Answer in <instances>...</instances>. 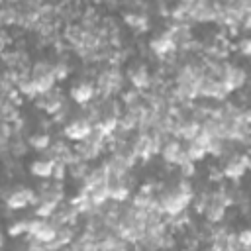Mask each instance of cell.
Masks as SVG:
<instances>
[{
	"instance_id": "obj_17",
	"label": "cell",
	"mask_w": 251,
	"mask_h": 251,
	"mask_svg": "<svg viewBox=\"0 0 251 251\" xmlns=\"http://www.w3.org/2000/svg\"><path fill=\"white\" fill-rule=\"evenodd\" d=\"M53 75V63L49 61H37L31 65V71H29V76L31 78H41V76H49Z\"/></svg>"
},
{
	"instance_id": "obj_21",
	"label": "cell",
	"mask_w": 251,
	"mask_h": 251,
	"mask_svg": "<svg viewBox=\"0 0 251 251\" xmlns=\"http://www.w3.org/2000/svg\"><path fill=\"white\" fill-rule=\"evenodd\" d=\"M235 239H237V245L239 247H251V231L249 229H241L239 233H235Z\"/></svg>"
},
{
	"instance_id": "obj_20",
	"label": "cell",
	"mask_w": 251,
	"mask_h": 251,
	"mask_svg": "<svg viewBox=\"0 0 251 251\" xmlns=\"http://www.w3.org/2000/svg\"><path fill=\"white\" fill-rule=\"evenodd\" d=\"M178 169H180V176H182V178H192V176L196 175V163H192V161L182 163Z\"/></svg>"
},
{
	"instance_id": "obj_22",
	"label": "cell",
	"mask_w": 251,
	"mask_h": 251,
	"mask_svg": "<svg viewBox=\"0 0 251 251\" xmlns=\"http://www.w3.org/2000/svg\"><path fill=\"white\" fill-rule=\"evenodd\" d=\"M65 176H67V165H65V163H55V167H53V176H51V178L63 182Z\"/></svg>"
},
{
	"instance_id": "obj_6",
	"label": "cell",
	"mask_w": 251,
	"mask_h": 251,
	"mask_svg": "<svg viewBox=\"0 0 251 251\" xmlns=\"http://www.w3.org/2000/svg\"><path fill=\"white\" fill-rule=\"evenodd\" d=\"M69 94H71V100H73V102H76L78 106H86V104H90L92 98L96 96V90H94V84H92V82L80 80V82H76V84L71 86Z\"/></svg>"
},
{
	"instance_id": "obj_14",
	"label": "cell",
	"mask_w": 251,
	"mask_h": 251,
	"mask_svg": "<svg viewBox=\"0 0 251 251\" xmlns=\"http://www.w3.org/2000/svg\"><path fill=\"white\" fill-rule=\"evenodd\" d=\"M27 227H29V220L27 218H20V220H12L8 226V235L12 239H20L22 235H27Z\"/></svg>"
},
{
	"instance_id": "obj_5",
	"label": "cell",
	"mask_w": 251,
	"mask_h": 251,
	"mask_svg": "<svg viewBox=\"0 0 251 251\" xmlns=\"http://www.w3.org/2000/svg\"><path fill=\"white\" fill-rule=\"evenodd\" d=\"M33 102H35V106H37L39 110H43V112L55 116V114L61 110V106L65 104V98H63V94H61V90L53 88V90H49V92H45V94H39Z\"/></svg>"
},
{
	"instance_id": "obj_4",
	"label": "cell",
	"mask_w": 251,
	"mask_h": 251,
	"mask_svg": "<svg viewBox=\"0 0 251 251\" xmlns=\"http://www.w3.org/2000/svg\"><path fill=\"white\" fill-rule=\"evenodd\" d=\"M90 133H92V124L88 120H84L82 116L69 120L65 124V127H63V135L67 139H71V141H76V143L82 141V139H86Z\"/></svg>"
},
{
	"instance_id": "obj_9",
	"label": "cell",
	"mask_w": 251,
	"mask_h": 251,
	"mask_svg": "<svg viewBox=\"0 0 251 251\" xmlns=\"http://www.w3.org/2000/svg\"><path fill=\"white\" fill-rule=\"evenodd\" d=\"M53 167H55V161L43 157V159H35V161H31L29 167H27V171H29L31 176L41 178V180H47V178L53 176Z\"/></svg>"
},
{
	"instance_id": "obj_15",
	"label": "cell",
	"mask_w": 251,
	"mask_h": 251,
	"mask_svg": "<svg viewBox=\"0 0 251 251\" xmlns=\"http://www.w3.org/2000/svg\"><path fill=\"white\" fill-rule=\"evenodd\" d=\"M184 153H186L188 161H192V163L204 161V157L208 155V153H206V147H202V145L196 143V141H188V145L184 147Z\"/></svg>"
},
{
	"instance_id": "obj_24",
	"label": "cell",
	"mask_w": 251,
	"mask_h": 251,
	"mask_svg": "<svg viewBox=\"0 0 251 251\" xmlns=\"http://www.w3.org/2000/svg\"><path fill=\"white\" fill-rule=\"evenodd\" d=\"M4 47H6V37L0 33V55L4 53Z\"/></svg>"
},
{
	"instance_id": "obj_23",
	"label": "cell",
	"mask_w": 251,
	"mask_h": 251,
	"mask_svg": "<svg viewBox=\"0 0 251 251\" xmlns=\"http://www.w3.org/2000/svg\"><path fill=\"white\" fill-rule=\"evenodd\" d=\"M243 57H249L251 55V39L249 37H243L239 43H237V47H235Z\"/></svg>"
},
{
	"instance_id": "obj_12",
	"label": "cell",
	"mask_w": 251,
	"mask_h": 251,
	"mask_svg": "<svg viewBox=\"0 0 251 251\" xmlns=\"http://www.w3.org/2000/svg\"><path fill=\"white\" fill-rule=\"evenodd\" d=\"M88 171H90L88 163H86V161H80L76 155H75V159H73V161L67 165V175H69L73 180H76V182H78V180L82 182V180L86 178Z\"/></svg>"
},
{
	"instance_id": "obj_7",
	"label": "cell",
	"mask_w": 251,
	"mask_h": 251,
	"mask_svg": "<svg viewBox=\"0 0 251 251\" xmlns=\"http://www.w3.org/2000/svg\"><path fill=\"white\" fill-rule=\"evenodd\" d=\"M149 47H151L153 55H157L159 59H165V57H169L171 53H175V51H176V47H175L173 39L167 35V31H163V33L155 35V37L149 41Z\"/></svg>"
},
{
	"instance_id": "obj_13",
	"label": "cell",
	"mask_w": 251,
	"mask_h": 251,
	"mask_svg": "<svg viewBox=\"0 0 251 251\" xmlns=\"http://www.w3.org/2000/svg\"><path fill=\"white\" fill-rule=\"evenodd\" d=\"M51 135L47 131H39V133H31L27 137V147L35 149V151H47V147L51 145Z\"/></svg>"
},
{
	"instance_id": "obj_16",
	"label": "cell",
	"mask_w": 251,
	"mask_h": 251,
	"mask_svg": "<svg viewBox=\"0 0 251 251\" xmlns=\"http://www.w3.org/2000/svg\"><path fill=\"white\" fill-rule=\"evenodd\" d=\"M59 204H61V202H53V200H43V202H39V204L35 206V218L49 220V218L57 212Z\"/></svg>"
},
{
	"instance_id": "obj_2",
	"label": "cell",
	"mask_w": 251,
	"mask_h": 251,
	"mask_svg": "<svg viewBox=\"0 0 251 251\" xmlns=\"http://www.w3.org/2000/svg\"><path fill=\"white\" fill-rule=\"evenodd\" d=\"M249 157L245 155V153H233L229 159H227V163L224 165V169H222V176H226V178H229V180H239L245 173H247V169H249Z\"/></svg>"
},
{
	"instance_id": "obj_11",
	"label": "cell",
	"mask_w": 251,
	"mask_h": 251,
	"mask_svg": "<svg viewBox=\"0 0 251 251\" xmlns=\"http://www.w3.org/2000/svg\"><path fill=\"white\" fill-rule=\"evenodd\" d=\"M124 22H126V25H129V27H133L135 31H147L149 29V16H147V12H124Z\"/></svg>"
},
{
	"instance_id": "obj_25",
	"label": "cell",
	"mask_w": 251,
	"mask_h": 251,
	"mask_svg": "<svg viewBox=\"0 0 251 251\" xmlns=\"http://www.w3.org/2000/svg\"><path fill=\"white\" fill-rule=\"evenodd\" d=\"M4 247V235H2V231H0V249Z\"/></svg>"
},
{
	"instance_id": "obj_3",
	"label": "cell",
	"mask_w": 251,
	"mask_h": 251,
	"mask_svg": "<svg viewBox=\"0 0 251 251\" xmlns=\"http://www.w3.org/2000/svg\"><path fill=\"white\" fill-rule=\"evenodd\" d=\"M126 76H127V80L131 82V86H133L135 90H139V92L147 90V88L153 84V76H151L147 65H143V63L129 65L127 71H126Z\"/></svg>"
},
{
	"instance_id": "obj_19",
	"label": "cell",
	"mask_w": 251,
	"mask_h": 251,
	"mask_svg": "<svg viewBox=\"0 0 251 251\" xmlns=\"http://www.w3.org/2000/svg\"><path fill=\"white\" fill-rule=\"evenodd\" d=\"M69 73H71V69H69V63L67 61L53 63V76H55V80H65L69 76Z\"/></svg>"
},
{
	"instance_id": "obj_10",
	"label": "cell",
	"mask_w": 251,
	"mask_h": 251,
	"mask_svg": "<svg viewBox=\"0 0 251 251\" xmlns=\"http://www.w3.org/2000/svg\"><path fill=\"white\" fill-rule=\"evenodd\" d=\"M182 143L176 139V137H171V139H167L165 143H163V147H161V151H159V155L163 157V161L165 163H169V165H175V161H176V157L182 153Z\"/></svg>"
},
{
	"instance_id": "obj_1",
	"label": "cell",
	"mask_w": 251,
	"mask_h": 251,
	"mask_svg": "<svg viewBox=\"0 0 251 251\" xmlns=\"http://www.w3.org/2000/svg\"><path fill=\"white\" fill-rule=\"evenodd\" d=\"M29 204H37V196H35V190L33 188H27V186H14L12 190H8L6 198H4V206L10 208V210H24L27 208Z\"/></svg>"
},
{
	"instance_id": "obj_8",
	"label": "cell",
	"mask_w": 251,
	"mask_h": 251,
	"mask_svg": "<svg viewBox=\"0 0 251 251\" xmlns=\"http://www.w3.org/2000/svg\"><path fill=\"white\" fill-rule=\"evenodd\" d=\"M227 86H229V90L233 92V90H239L241 86H245V82H247V73L241 69V67H235V65H227V69H226V75H224V78H222Z\"/></svg>"
},
{
	"instance_id": "obj_18",
	"label": "cell",
	"mask_w": 251,
	"mask_h": 251,
	"mask_svg": "<svg viewBox=\"0 0 251 251\" xmlns=\"http://www.w3.org/2000/svg\"><path fill=\"white\" fill-rule=\"evenodd\" d=\"M31 80H33V84H35L37 96H39V94H45V92H49V90H53V88H55V82H57L53 75L41 76V78H31Z\"/></svg>"
}]
</instances>
